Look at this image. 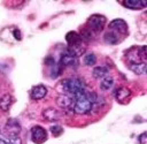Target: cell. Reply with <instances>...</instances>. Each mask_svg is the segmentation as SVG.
<instances>
[{"mask_svg":"<svg viewBox=\"0 0 147 144\" xmlns=\"http://www.w3.org/2000/svg\"><path fill=\"white\" fill-rule=\"evenodd\" d=\"M109 30L116 32L117 35H126L127 33V24L122 18H116L109 23Z\"/></svg>","mask_w":147,"mask_h":144,"instance_id":"8992f818","label":"cell"},{"mask_svg":"<svg viewBox=\"0 0 147 144\" xmlns=\"http://www.w3.org/2000/svg\"><path fill=\"white\" fill-rule=\"evenodd\" d=\"M14 36L17 40H21V32L18 30H14Z\"/></svg>","mask_w":147,"mask_h":144,"instance_id":"cb8c5ba5","label":"cell"},{"mask_svg":"<svg viewBox=\"0 0 147 144\" xmlns=\"http://www.w3.org/2000/svg\"><path fill=\"white\" fill-rule=\"evenodd\" d=\"M31 139L37 144H42L47 139V131L41 126H33L31 128Z\"/></svg>","mask_w":147,"mask_h":144,"instance_id":"5b68a950","label":"cell"},{"mask_svg":"<svg viewBox=\"0 0 147 144\" xmlns=\"http://www.w3.org/2000/svg\"><path fill=\"white\" fill-rule=\"evenodd\" d=\"M56 104L64 109H69L72 108V104H74V97L69 96V94H61L56 98Z\"/></svg>","mask_w":147,"mask_h":144,"instance_id":"9c48e42d","label":"cell"},{"mask_svg":"<svg viewBox=\"0 0 147 144\" xmlns=\"http://www.w3.org/2000/svg\"><path fill=\"white\" fill-rule=\"evenodd\" d=\"M147 134L146 132H142V134H140L139 136H138V142H139V144H146V141H147Z\"/></svg>","mask_w":147,"mask_h":144,"instance_id":"603a6c76","label":"cell"},{"mask_svg":"<svg viewBox=\"0 0 147 144\" xmlns=\"http://www.w3.org/2000/svg\"><path fill=\"white\" fill-rule=\"evenodd\" d=\"M42 118L49 122H53V121H57L60 119V112L53 107H48L46 109L42 111Z\"/></svg>","mask_w":147,"mask_h":144,"instance_id":"30bf717a","label":"cell"},{"mask_svg":"<svg viewBox=\"0 0 147 144\" xmlns=\"http://www.w3.org/2000/svg\"><path fill=\"white\" fill-rule=\"evenodd\" d=\"M47 94V89L44 85H36L34 88H32L31 90V98L34 100H39L42 99Z\"/></svg>","mask_w":147,"mask_h":144,"instance_id":"4fadbf2b","label":"cell"},{"mask_svg":"<svg viewBox=\"0 0 147 144\" xmlns=\"http://www.w3.org/2000/svg\"><path fill=\"white\" fill-rule=\"evenodd\" d=\"M92 74L95 78H103V77L109 75V68L106 66H99V67H95L93 69Z\"/></svg>","mask_w":147,"mask_h":144,"instance_id":"e0dca14e","label":"cell"},{"mask_svg":"<svg viewBox=\"0 0 147 144\" xmlns=\"http://www.w3.org/2000/svg\"><path fill=\"white\" fill-rule=\"evenodd\" d=\"M114 85V78L111 76H106L103 78H101V82H100V89L103 90V91H107L109 90L111 86Z\"/></svg>","mask_w":147,"mask_h":144,"instance_id":"d6986e66","label":"cell"},{"mask_svg":"<svg viewBox=\"0 0 147 144\" xmlns=\"http://www.w3.org/2000/svg\"><path fill=\"white\" fill-rule=\"evenodd\" d=\"M85 92L74 96V104H72L71 109L77 114H86L92 111L93 104L87 99Z\"/></svg>","mask_w":147,"mask_h":144,"instance_id":"7a4b0ae2","label":"cell"},{"mask_svg":"<svg viewBox=\"0 0 147 144\" xmlns=\"http://www.w3.org/2000/svg\"><path fill=\"white\" fill-rule=\"evenodd\" d=\"M103 39H105V41H106L107 44H110V45L117 44V43L119 41V37H118V35H117L116 32H114V31H110V30H109L108 32L105 33Z\"/></svg>","mask_w":147,"mask_h":144,"instance_id":"ac0fdd59","label":"cell"},{"mask_svg":"<svg viewBox=\"0 0 147 144\" xmlns=\"http://www.w3.org/2000/svg\"><path fill=\"white\" fill-rule=\"evenodd\" d=\"M129 68L137 75H144L146 73L147 66H146V62H139V63H130Z\"/></svg>","mask_w":147,"mask_h":144,"instance_id":"2e32d148","label":"cell"},{"mask_svg":"<svg viewBox=\"0 0 147 144\" xmlns=\"http://www.w3.org/2000/svg\"><path fill=\"white\" fill-rule=\"evenodd\" d=\"M60 62H61L62 66H77L78 60H77V58L75 55H72L68 51H65L64 53H62Z\"/></svg>","mask_w":147,"mask_h":144,"instance_id":"7c38bea8","label":"cell"},{"mask_svg":"<svg viewBox=\"0 0 147 144\" xmlns=\"http://www.w3.org/2000/svg\"><path fill=\"white\" fill-rule=\"evenodd\" d=\"M65 40H67L69 47H74V46L80 45L83 39H82L80 35H78L77 32H75V31H70V32L67 33V36H65Z\"/></svg>","mask_w":147,"mask_h":144,"instance_id":"8fae6325","label":"cell"},{"mask_svg":"<svg viewBox=\"0 0 147 144\" xmlns=\"http://www.w3.org/2000/svg\"><path fill=\"white\" fill-rule=\"evenodd\" d=\"M49 130H51L52 135H53V136H55V137H57V136L62 135V132H63V128H62L61 126H59V124L52 126V127L49 128Z\"/></svg>","mask_w":147,"mask_h":144,"instance_id":"7402d4cb","label":"cell"},{"mask_svg":"<svg viewBox=\"0 0 147 144\" xmlns=\"http://www.w3.org/2000/svg\"><path fill=\"white\" fill-rule=\"evenodd\" d=\"M115 94V98L118 103L121 104H126L127 100L130 99L131 97V91L127 89V88H124V86H121L118 89H116V91L114 92Z\"/></svg>","mask_w":147,"mask_h":144,"instance_id":"ba28073f","label":"cell"},{"mask_svg":"<svg viewBox=\"0 0 147 144\" xmlns=\"http://www.w3.org/2000/svg\"><path fill=\"white\" fill-rule=\"evenodd\" d=\"M13 97L10 96V94H8V93H6V94H3L1 98H0V108L3 111V112H7L9 108H10V106H11V104H13Z\"/></svg>","mask_w":147,"mask_h":144,"instance_id":"9a60e30c","label":"cell"},{"mask_svg":"<svg viewBox=\"0 0 147 144\" xmlns=\"http://www.w3.org/2000/svg\"><path fill=\"white\" fill-rule=\"evenodd\" d=\"M105 23H106L105 16L99 15V14H94V15L90 16L88 21H87V24L92 31H101L105 26Z\"/></svg>","mask_w":147,"mask_h":144,"instance_id":"277c9868","label":"cell"},{"mask_svg":"<svg viewBox=\"0 0 147 144\" xmlns=\"http://www.w3.org/2000/svg\"><path fill=\"white\" fill-rule=\"evenodd\" d=\"M84 62H85V65H87V66H94L95 62H96V56H95V54H93V53H87V54L84 56Z\"/></svg>","mask_w":147,"mask_h":144,"instance_id":"44dd1931","label":"cell"},{"mask_svg":"<svg viewBox=\"0 0 147 144\" xmlns=\"http://www.w3.org/2000/svg\"><path fill=\"white\" fill-rule=\"evenodd\" d=\"M0 144H22V141L18 136H0Z\"/></svg>","mask_w":147,"mask_h":144,"instance_id":"ffe728a7","label":"cell"},{"mask_svg":"<svg viewBox=\"0 0 147 144\" xmlns=\"http://www.w3.org/2000/svg\"><path fill=\"white\" fill-rule=\"evenodd\" d=\"M122 5L129 9H142L146 7V2L141 0H125L122 2Z\"/></svg>","mask_w":147,"mask_h":144,"instance_id":"5bb4252c","label":"cell"},{"mask_svg":"<svg viewBox=\"0 0 147 144\" xmlns=\"http://www.w3.org/2000/svg\"><path fill=\"white\" fill-rule=\"evenodd\" d=\"M7 136H18L21 131V124L16 119H9L6 123Z\"/></svg>","mask_w":147,"mask_h":144,"instance_id":"52a82bcc","label":"cell"},{"mask_svg":"<svg viewBox=\"0 0 147 144\" xmlns=\"http://www.w3.org/2000/svg\"><path fill=\"white\" fill-rule=\"evenodd\" d=\"M146 46L141 47H133L127 52V60L130 63H139V62H145L146 58Z\"/></svg>","mask_w":147,"mask_h":144,"instance_id":"3957f363","label":"cell"},{"mask_svg":"<svg viewBox=\"0 0 147 144\" xmlns=\"http://www.w3.org/2000/svg\"><path fill=\"white\" fill-rule=\"evenodd\" d=\"M61 85H62L64 92L71 94L72 97L76 96V94H79V93H83V92L86 91L83 81H82L80 78H77V77L63 79V81L61 82Z\"/></svg>","mask_w":147,"mask_h":144,"instance_id":"6da1fadb","label":"cell"}]
</instances>
